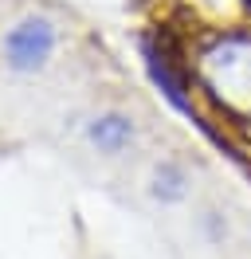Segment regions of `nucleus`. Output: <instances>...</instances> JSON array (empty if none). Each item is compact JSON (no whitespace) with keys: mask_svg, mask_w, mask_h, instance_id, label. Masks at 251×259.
Masks as SVG:
<instances>
[{"mask_svg":"<svg viewBox=\"0 0 251 259\" xmlns=\"http://www.w3.org/2000/svg\"><path fill=\"white\" fill-rule=\"evenodd\" d=\"M196 91L212 114L251 122V28H228L196 39L188 55Z\"/></svg>","mask_w":251,"mask_h":259,"instance_id":"1","label":"nucleus"},{"mask_svg":"<svg viewBox=\"0 0 251 259\" xmlns=\"http://www.w3.org/2000/svg\"><path fill=\"white\" fill-rule=\"evenodd\" d=\"M247 4H251V0H247Z\"/></svg>","mask_w":251,"mask_h":259,"instance_id":"5","label":"nucleus"},{"mask_svg":"<svg viewBox=\"0 0 251 259\" xmlns=\"http://www.w3.org/2000/svg\"><path fill=\"white\" fill-rule=\"evenodd\" d=\"M149 193L161 200V204H181L188 196V173L181 161H173V157H165V161L153 165V177H149Z\"/></svg>","mask_w":251,"mask_h":259,"instance_id":"4","label":"nucleus"},{"mask_svg":"<svg viewBox=\"0 0 251 259\" xmlns=\"http://www.w3.org/2000/svg\"><path fill=\"white\" fill-rule=\"evenodd\" d=\"M134 138H138V126H134V118L122 114V110H102L87 122V142H91L98 153H122Z\"/></svg>","mask_w":251,"mask_h":259,"instance_id":"3","label":"nucleus"},{"mask_svg":"<svg viewBox=\"0 0 251 259\" xmlns=\"http://www.w3.org/2000/svg\"><path fill=\"white\" fill-rule=\"evenodd\" d=\"M55 48H59V28L47 16H24L4 32L0 55H4V67H8V71H16V75H35V71H44V67L51 63Z\"/></svg>","mask_w":251,"mask_h":259,"instance_id":"2","label":"nucleus"}]
</instances>
